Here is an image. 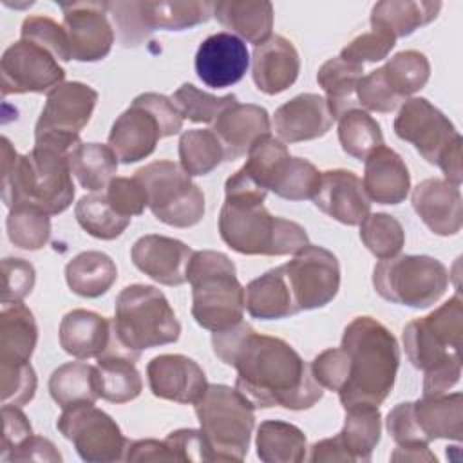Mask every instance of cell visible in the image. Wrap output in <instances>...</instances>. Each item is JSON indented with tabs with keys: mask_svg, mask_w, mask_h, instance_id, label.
<instances>
[{
	"mask_svg": "<svg viewBox=\"0 0 463 463\" xmlns=\"http://www.w3.org/2000/svg\"><path fill=\"white\" fill-rule=\"evenodd\" d=\"M215 356L237 369L235 389L255 407L311 409L324 391L311 367L282 338L260 335L248 322L212 333Z\"/></svg>",
	"mask_w": 463,
	"mask_h": 463,
	"instance_id": "1",
	"label": "cell"
},
{
	"mask_svg": "<svg viewBox=\"0 0 463 463\" xmlns=\"http://www.w3.org/2000/svg\"><path fill=\"white\" fill-rule=\"evenodd\" d=\"M266 195L244 168L232 174L219 212L221 239L242 255H295L309 244L307 233L298 222L271 215L264 206Z\"/></svg>",
	"mask_w": 463,
	"mask_h": 463,
	"instance_id": "2",
	"label": "cell"
},
{
	"mask_svg": "<svg viewBox=\"0 0 463 463\" xmlns=\"http://www.w3.org/2000/svg\"><path fill=\"white\" fill-rule=\"evenodd\" d=\"M67 150L34 143L27 154H18L2 137V201L7 208L33 206L47 215L65 212L74 199V183Z\"/></svg>",
	"mask_w": 463,
	"mask_h": 463,
	"instance_id": "3",
	"label": "cell"
},
{
	"mask_svg": "<svg viewBox=\"0 0 463 463\" xmlns=\"http://www.w3.org/2000/svg\"><path fill=\"white\" fill-rule=\"evenodd\" d=\"M340 347L347 354V380L338 391L342 407L382 405L400 365L394 335L373 317H356L345 326Z\"/></svg>",
	"mask_w": 463,
	"mask_h": 463,
	"instance_id": "4",
	"label": "cell"
},
{
	"mask_svg": "<svg viewBox=\"0 0 463 463\" xmlns=\"http://www.w3.org/2000/svg\"><path fill=\"white\" fill-rule=\"evenodd\" d=\"M110 347L139 360L141 351L179 340L181 324L165 293L154 286L132 284L116 297L110 320Z\"/></svg>",
	"mask_w": 463,
	"mask_h": 463,
	"instance_id": "5",
	"label": "cell"
},
{
	"mask_svg": "<svg viewBox=\"0 0 463 463\" xmlns=\"http://www.w3.org/2000/svg\"><path fill=\"white\" fill-rule=\"evenodd\" d=\"M186 280L192 286V317L203 329L215 333L242 320L246 289L228 255L213 250L194 251Z\"/></svg>",
	"mask_w": 463,
	"mask_h": 463,
	"instance_id": "6",
	"label": "cell"
},
{
	"mask_svg": "<svg viewBox=\"0 0 463 463\" xmlns=\"http://www.w3.org/2000/svg\"><path fill=\"white\" fill-rule=\"evenodd\" d=\"M194 405L210 461H242L255 427V407L237 389L222 383H208Z\"/></svg>",
	"mask_w": 463,
	"mask_h": 463,
	"instance_id": "7",
	"label": "cell"
},
{
	"mask_svg": "<svg viewBox=\"0 0 463 463\" xmlns=\"http://www.w3.org/2000/svg\"><path fill=\"white\" fill-rule=\"evenodd\" d=\"M394 134L412 143L427 163L439 166L447 181L461 184V136L429 99H405L394 119Z\"/></svg>",
	"mask_w": 463,
	"mask_h": 463,
	"instance_id": "8",
	"label": "cell"
},
{
	"mask_svg": "<svg viewBox=\"0 0 463 463\" xmlns=\"http://www.w3.org/2000/svg\"><path fill=\"white\" fill-rule=\"evenodd\" d=\"M376 293L400 306L423 309L438 302L449 288V271L429 255H394L373 269Z\"/></svg>",
	"mask_w": 463,
	"mask_h": 463,
	"instance_id": "9",
	"label": "cell"
},
{
	"mask_svg": "<svg viewBox=\"0 0 463 463\" xmlns=\"http://www.w3.org/2000/svg\"><path fill=\"white\" fill-rule=\"evenodd\" d=\"M461 336L463 300L454 295L427 317L414 318L403 327V347L416 369L430 373L461 364Z\"/></svg>",
	"mask_w": 463,
	"mask_h": 463,
	"instance_id": "10",
	"label": "cell"
},
{
	"mask_svg": "<svg viewBox=\"0 0 463 463\" xmlns=\"http://www.w3.org/2000/svg\"><path fill=\"white\" fill-rule=\"evenodd\" d=\"M154 217L174 228H190L204 217V194L181 165L159 159L136 170Z\"/></svg>",
	"mask_w": 463,
	"mask_h": 463,
	"instance_id": "11",
	"label": "cell"
},
{
	"mask_svg": "<svg viewBox=\"0 0 463 463\" xmlns=\"http://www.w3.org/2000/svg\"><path fill=\"white\" fill-rule=\"evenodd\" d=\"M58 430L72 441L78 456L87 463H112L125 459L128 439L119 425L94 403H74L63 409Z\"/></svg>",
	"mask_w": 463,
	"mask_h": 463,
	"instance_id": "12",
	"label": "cell"
},
{
	"mask_svg": "<svg viewBox=\"0 0 463 463\" xmlns=\"http://www.w3.org/2000/svg\"><path fill=\"white\" fill-rule=\"evenodd\" d=\"M282 268L298 311L324 307L338 293L340 264L324 246L306 244Z\"/></svg>",
	"mask_w": 463,
	"mask_h": 463,
	"instance_id": "13",
	"label": "cell"
},
{
	"mask_svg": "<svg viewBox=\"0 0 463 463\" xmlns=\"http://www.w3.org/2000/svg\"><path fill=\"white\" fill-rule=\"evenodd\" d=\"M98 92L81 81H63L47 94L34 125V139L81 141L80 132L90 121Z\"/></svg>",
	"mask_w": 463,
	"mask_h": 463,
	"instance_id": "14",
	"label": "cell"
},
{
	"mask_svg": "<svg viewBox=\"0 0 463 463\" xmlns=\"http://www.w3.org/2000/svg\"><path fill=\"white\" fill-rule=\"evenodd\" d=\"M2 96L51 92L65 80V71L58 60L43 47L18 40L11 43L0 60Z\"/></svg>",
	"mask_w": 463,
	"mask_h": 463,
	"instance_id": "15",
	"label": "cell"
},
{
	"mask_svg": "<svg viewBox=\"0 0 463 463\" xmlns=\"http://www.w3.org/2000/svg\"><path fill=\"white\" fill-rule=\"evenodd\" d=\"M71 60L99 61L114 43V29L109 22L107 2L60 4Z\"/></svg>",
	"mask_w": 463,
	"mask_h": 463,
	"instance_id": "16",
	"label": "cell"
},
{
	"mask_svg": "<svg viewBox=\"0 0 463 463\" xmlns=\"http://www.w3.org/2000/svg\"><path fill=\"white\" fill-rule=\"evenodd\" d=\"M250 65L246 43L232 33L204 38L195 52V72L212 89L232 87L242 80Z\"/></svg>",
	"mask_w": 463,
	"mask_h": 463,
	"instance_id": "17",
	"label": "cell"
},
{
	"mask_svg": "<svg viewBox=\"0 0 463 463\" xmlns=\"http://www.w3.org/2000/svg\"><path fill=\"white\" fill-rule=\"evenodd\" d=\"M154 396L175 403H195L208 387L201 365L184 354H159L146 365Z\"/></svg>",
	"mask_w": 463,
	"mask_h": 463,
	"instance_id": "18",
	"label": "cell"
},
{
	"mask_svg": "<svg viewBox=\"0 0 463 463\" xmlns=\"http://www.w3.org/2000/svg\"><path fill=\"white\" fill-rule=\"evenodd\" d=\"M313 203L320 212L347 226L360 224L371 213L362 179L345 168L322 172Z\"/></svg>",
	"mask_w": 463,
	"mask_h": 463,
	"instance_id": "19",
	"label": "cell"
},
{
	"mask_svg": "<svg viewBox=\"0 0 463 463\" xmlns=\"http://www.w3.org/2000/svg\"><path fill=\"white\" fill-rule=\"evenodd\" d=\"M411 203L418 217L436 235H456L463 224V199L459 184L441 177H429L416 184Z\"/></svg>",
	"mask_w": 463,
	"mask_h": 463,
	"instance_id": "20",
	"label": "cell"
},
{
	"mask_svg": "<svg viewBox=\"0 0 463 463\" xmlns=\"http://www.w3.org/2000/svg\"><path fill=\"white\" fill-rule=\"evenodd\" d=\"M161 137H165V130L159 119L134 98L130 107L112 123L109 146L118 161L130 165L148 157Z\"/></svg>",
	"mask_w": 463,
	"mask_h": 463,
	"instance_id": "21",
	"label": "cell"
},
{
	"mask_svg": "<svg viewBox=\"0 0 463 463\" xmlns=\"http://www.w3.org/2000/svg\"><path fill=\"white\" fill-rule=\"evenodd\" d=\"M192 253L194 250L184 242L156 233L139 237L130 250L134 266L165 286H181L186 282V266Z\"/></svg>",
	"mask_w": 463,
	"mask_h": 463,
	"instance_id": "22",
	"label": "cell"
},
{
	"mask_svg": "<svg viewBox=\"0 0 463 463\" xmlns=\"http://www.w3.org/2000/svg\"><path fill=\"white\" fill-rule=\"evenodd\" d=\"M333 121L326 98L304 92L275 110L273 128L282 143H298L322 137L329 132Z\"/></svg>",
	"mask_w": 463,
	"mask_h": 463,
	"instance_id": "23",
	"label": "cell"
},
{
	"mask_svg": "<svg viewBox=\"0 0 463 463\" xmlns=\"http://www.w3.org/2000/svg\"><path fill=\"white\" fill-rule=\"evenodd\" d=\"M212 130L222 145L224 161H235L246 156L257 139L269 134L271 123L264 107L237 101L217 116Z\"/></svg>",
	"mask_w": 463,
	"mask_h": 463,
	"instance_id": "24",
	"label": "cell"
},
{
	"mask_svg": "<svg viewBox=\"0 0 463 463\" xmlns=\"http://www.w3.org/2000/svg\"><path fill=\"white\" fill-rule=\"evenodd\" d=\"M298 72L300 56L288 38L271 34L253 49L251 76L260 92L269 96L284 92L297 81Z\"/></svg>",
	"mask_w": 463,
	"mask_h": 463,
	"instance_id": "25",
	"label": "cell"
},
{
	"mask_svg": "<svg viewBox=\"0 0 463 463\" xmlns=\"http://www.w3.org/2000/svg\"><path fill=\"white\" fill-rule=\"evenodd\" d=\"M364 190L369 201L378 204H400L411 190V174L392 148L382 145L365 157Z\"/></svg>",
	"mask_w": 463,
	"mask_h": 463,
	"instance_id": "26",
	"label": "cell"
},
{
	"mask_svg": "<svg viewBox=\"0 0 463 463\" xmlns=\"http://www.w3.org/2000/svg\"><path fill=\"white\" fill-rule=\"evenodd\" d=\"M411 414L425 443L432 439L461 441L463 438L461 392L423 396L421 400L411 402Z\"/></svg>",
	"mask_w": 463,
	"mask_h": 463,
	"instance_id": "27",
	"label": "cell"
},
{
	"mask_svg": "<svg viewBox=\"0 0 463 463\" xmlns=\"http://www.w3.org/2000/svg\"><path fill=\"white\" fill-rule=\"evenodd\" d=\"M110 320L89 309H72L60 322L61 349L80 360L101 356L110 342Z\"/></svg>",
	"mask_w": 463,
	"mask_h": 463,
	"instance_id": "28",
	"label": "cell"
},
{
	"mask_svg": "<svg viewBox=\"0 0 463 463\" xmlns=\"http://www.w3.org/2000/svg\"><path fill=\"white\" fill-rule=\"evenodd\" d=\"M213 16L242 42L260 45L271 36L273 5L266 0H222L213 5Z\"/></svg>",
	"mask_w": 463,
	"mask_h": 463,
	"instance_id": "29",
	"label": "cell"
},
{
	"mask_svg": "<svg viewBox=\"0 0 463 463\" xmlns=\"http://www.w3.org/2000/svg\"><path fill=\"white\" fill-rule=\"evenodd\" d=\"M38 342L33 311L22 304H4L0 311V365L29 364Z\"/></svg>",
	"mask_w": 463,
	"mask_h": 463,
	"instance_id": "30",
	"label": "cell"
},
{
	"mask_svg": "<svg viewBox=\"0 0 463 463\" xmlns=\"http://www.w3.org/2000/svg\"><path fill=\"white\" fill-rule=\"evenodd\" d=\"M246 309L259 320H279L298 313L282 266L268 269L246 286Z\"/></svg>",
	"mask_w": 463,
	"mask_h": 463,
	"instance_id": "31",
	"label": "cell"
},
{
	"mask_svg": "<svg viewBox=\"0 0 463 463\" xmlns=\"http://www.w3.org/2000/svg\"><path fill=\"white\" fill-rule=\"evenodd\" d=\"M364 65L344 60L340 56L329 58L317 72V81L326 92V101L333 119L344 112L356 109V89L362 80Z\"/></svg>",
	"mask_w": 463,
	"mask_h": 463,
	"instance_id": "32",
	"label": "cell"
},
{
	"mask_svg": "<svg viewBox=\"0 0 463 463\" xmlns=\"http://www.w3.org/2000/svg\"><path fill=\"white\" fill-rule=\"evenodd\" d=\"M134 358L119 353H103L96 364L99 398L110 403H127L141 394L143 382Z\"/></svg>",
	"mask_w": 463,
	"mask_h": 463,
	"instance_id": "33",
	"label": "cell"
},
{
	"mask_svg": "<svg viewBox=\"0 0 463 463\" xmlns=\"http://www.w3.org/2000/svg\"><path fill=\"white\" fill-rule=\"evenodd\" d=\"M213 2L190 0V2H139V13L143 18V25L152 34L157 29L165 31H184L204 24L213 14Z\"/></svg>",
	"mask_w": 463,
	"mask_h": 463,
	"instance_id": "34",
	"label": "cell"
},
{
	"mask_svg": "<svg viewBox=\"0 0 463 463\" xmlns=\"http://www.w3.org/2000/svg\"><path fill=\"white\" fill-rule=\"evenodd\" d=\"M118 279L114 260L103 251H81L65 266V280L72 293L96 298L105 295Z\"/></svg>",
	"mask_w": 463,
	"mask_h": 463,
	"instance_id": "35",
	"label": "cell"
},
{
	"mask_svg": "<svg viewBox=\"0 0 463 463\" xmlns=\"http://www.w3.org/2000/svg\"><path fill=\"white\" fill-rule=\"evenodd\" d=\"M344 427L336 434L351 461H371L373 450L380 443L382 414L374 405L345 407Z\"/></svg>",
	"mask_w": 463,
	"mask_h": 463,
	"instance_id": "36",
	"label": "cell"
},
{
	"mask_svg": "<svg viewBox=\"0 0 463 463\" xmlns=\"http://www.w3.org/2000/svg\"><path fill=\"white\" fill-rule=\"evenodd\" d=\"M257 456L264 463H300L306 458L304 432L282 420H266L257 429Z\"/></svg>",
	"mask_w": 463,
	"mask_h": 463,
	"instance_id": "37",
	"label": "cell"
},
{
	"mask_svg": "<svg viewBox=\"0 0 463 463\" xmlns=\"http://www.w3.org/2000/svg\"><path fill=\"white\" fill-rule=\"evenodd\" d=\"M441 9V2L425 0H383L373 5L369 22L389 29L394 38L412 34L418 27L430 24Z\"/></svg>",
	"mask_w": 463,
	"mask_h": 463,
	"instance_id": "38",
	"label": "cell"
},
{
	"mask_svg": "<svg viewBox=\"0 0 463 463\" xmlns=\"http://www.w3.org/2000/svg\"><path fill=\"white\" fill-rule=\"evenodd\" d=\"M69 165L81 188L90 192L107 188L118 172L114 150L101 143H81L69 154Z\"/></svg>",
	"mask_w": 463,
	"mask_h": 463,
	"instance_id": "39",
	"label": "cell"
},
{
	"mask_svg": "<svg viewBox=\"0 0 463 463\" xmlns=\"http://www.w3.org/2000/svg\"><path fill=\"white\" fill-rule=\"evenodd\" d=\"M49 392L61 409L74 403H96L99 398L96 365L85 362H67L60 365L49 378Z\"/></svg>",
	"mask_w": 463,
	"mask_h": 463,
	"instance_id": "40",
	"label": "cell"
},
{
	"mask_svg": "<svg viewBox=\"0 0 463 463\" xmlns=\"http://www.w3.org/2000/svg\"><path fill=\"white\" fill-rule=\"evenodd\" d=\"M246 156L242 168L266 192H273L277 188L291 161L288 146L271 134L257 139Z\"/></svg>",
	"mask_w": 463,
	"mask_h": 463,
	"instance_id": "41",
	"label": "cell"
},
{
	"mask_svg": "<svg viewBox=\"0 0 463 463\" xmlns=\"http://www.w3.org/2000/svg\"><path fill=\"white\" fill-rule=\"evenodd\" d=\"M380 71L385 85L400 103L423 89L430 78V63L427 56L414 49L396 52L383 67H380Z\"/></svg>",
	"mask_w": 463,
	"mask_h": 463,
	"instance_id": "42",
	"label": "cell"
},
{
	"mask_svg": "<svg viewBox=\"0 0 463 463\" xmlns=\"http://www.w3.org/2000/svg\"><path fill=\"white\" fill-rule=\"evenodd\" d=\"M179 161L188 175H206L224 161V150L212 128H190L179 137Z\"/></svg>",
	"mask_w": 463,
	"mask_h": 463,
	"instance_id": "43",
	"label": "cell"
},
{
	"mask_svg": "<svg viewBox=\"0 0 463 463\" xmlns=\"http://www.w3.org/2000/svg\"><path fill=\"white\" fill-rule=\"evenodd\" d=\"M338 141L342 150L360 161L383 145L378 121L362 109H351L338 118Z\"/></svg>",
	"mask_w": 463,
	"mask_h": 463,
	"instance_id": "44",
	"label": "cell"
},
{
	"mask_svg": "<svg viewBox=\"0 0 463 463\" xmlns=\"http://www.w3.org/2000/svg\"><path fill=\"white\" fill-rule=\"evenodd\" d=\"M74 215L78 224L89 235L101 241H112L119 237L130 224L128 217L119 215L110 206V203L105 197V192L83 195L74 206Z\"/></svg>",
	"mask_w": 463,
	"mask_h": 463,
	"instance_id": "45",
	"label": "cell"
},
{
	"mask_svg": "<svg viewBox=\"0 0 463 463\" xmlns=\"http://www.w3.org/2000/svg\"><path fill=\"white\" fill-rule=\"evenodd\" d=\"M9 241L27 251L43 248L51 239V219L33 206H13L5 221Z\"/></svg>",
	"mask_w": 463,
	"mask_h": 463,
	"instance_id": "46",
	"label": "cell"
},
{
	"mask_svg": "<svg viewBox=\"0 0 463 463\" xmlns=\"http://www.w3.org/2000/svg\"><path fill=\"white\" fill-rule=\"evenodd\" d=\"M360 239L364 246L380 260L398 255L405 244L402 222L383 212L369 213L360 222Z\"/></svg>",
	"mask_w": 463,
	"mask_h": 463,
	"instance_id": "47",
	"label": "cell"
},
{
	"mask_svg": "<svg viewBox=\"0 0 463 463\" xmlns=\"http://www.w3.org/2000/svg\"><path fill=\"white\" fill-rule=\"evenodd\" d=\"M172 101L181 110L183 118L194 123H213L224 109L237 103V96L235 94L213 96L210 92L197 89L192 83H183L174 92Z\"/></svg>",
	"mask_w": 463,
	"mask_h": 463,
	"instance_id": "48",
	"label": "cell"
},
{
	"mask_svg": "<svg viewBox=\"0 0 463 463\" xmlns=\"http://www.w3.org/2000/svg\"><path fill=\"white\" fill-rule=\"evenodd\" d=\"M394 45H396L394 34L383 25L371 22V29L353 38L340 51V58L360 63V65H364L365 61H382L383 58H387V54L392 51Z\"/></svg>",
	"mask_w": 463,
	"mask_h": 463,
	"instance_id": "49",
	"label": "cell"
},
{
	"mask_svg": "<svg viewBox=\"0 0 463 463\" xmlns=\"http://www.w3.org/2000/svg\"><path fill=\"white\" fill-rule=\"evenodd\" d=\"M20 36H22V40H27V42H33V43L43 47L56 60H61V61L71 60L69 42H67L63 25H60L58 22H54L49 16H40V14L27 16L22 22Z\"/></svg>",
	"mask_w": 463,
	"mask_h": 463,
	"instance_id": "50",
	"label": "cell"
},
{
	"mask_svg": "<svg viewBox=\"0 0 463 463\" xmlns=\"http://www.w3.org/2000/svg\"><path fill=\"white\" fill-rule=\"evenodd\" d=\"M320 175L322 172H318L311 161L291 157L289 166L273 194L288 201L313 199L320 186Z\"/></svg>",
	"mask_w": 463,
	"mask_h": 463,
	"instance_id": "51",
	"label": "cell"
},
{
	"mask_svg": "<svg viewBox=\"0 0 463 463\" xmlns=\"http://www.w3.org/2000/svg\"><path fill=\"white\" fill-rule=\"evenodd\" d=\"M0 391H2V403L4 405H16L22 407L34 398L36 392V373L31 364L22 365H0Z\"/></svg>",
	"mask_w": 463,
	"mask_h": 463,
	"instance_id": "52",
	"label": "cell"
},
{
	"mask_svg": "<svg viewBox=\"0 0 463 463\" xmlns=\"http://www.w3.org/2000/svg\"><path fill=\"white\" fill-rule=\"evenodd\" d=\"M105 197L119 215L128 219L141 215L148 206L145 188L136 177H114L105 188Z\"/></svg>",
	"mask_w": 463,
	"mask_h": 463,
	"instance_id": "53",
	"label": "cell"
},
{
	"mask_svg": "<svg viewBox=\"0 0 463 463\" xmlns=\"http://www.w3.org/2000/svg\"><path fill=\"white\" fill-rule=\"evenodd\" d=\"M2 304L22 302L33 291L36 282V271L29 260L18 257H5L2 260Z\"/></svg>",
	"mask_w": 463,
	"mask_h": 463,
	"instance_id": "54",
	"label": "cell"
},
{
	"mask_svg": "<svg viewBox=\"0 0 463 463\" xmlns=\"http://www.w3.org/2000/svg\"><path fill=\"white\" fill-rule=\"evenodd\" d=\"M311 374L322 389L338 392L347 380V354L342 347L322 351L309 364Z\"/></svg>",
	"mask_w": 463,
	"mask_h": 463,
	"instance_id": "55",
	"label": "cell"
},
{
	"mask_svg": "<svg viewBox=\"0 0 463 463\" xmlns=\"http://www.w3.org/2000/svg\"><path fill=\"white\" fill-rule=\"evenodd\" d=\"M175 461H210V452L201 430L177 429L165 438Z\"/></svg>",
	"mask_w": 463,
	"mask_h": 463,
	"instance_id": "56",
	"label": "cell"
},
{
	"mask_svg": "<svg viewBox=\"0 0 463 463\" xmlns=\"http://www.w3.org/2000/svg\"><path fill=\"white\" fill-rule=\"evenodd\" d=\"M2 418H4V434H2L0 456L2 459H5L16 447H20L27 438L33 436V429L27 416L16 405H4Z\"/></svg>",
	"mask_w": 463,
	"mask_h": 463,
	"instance_id": "57",
	"label": "cell"
},
{
	"mask_svg": "<svg viewBox=\"0 0 463 463\" xmlns=\"http://www.w3.org/2000/svg\"><path fill=\"white\" fill-rule=\"evenodd\" d=\"M5 461H49L60 463L61 454L54 447V443L43 436H31L20 447H16Z\"/></svg>",
	"mask_w": 463,
	"mask_h": 463,
	"instance_id": "58",
	"label": "cell"
},
{
	"mask_svg": "<svg viewBox=\"0 0 463 463\" xmlns=\"http://www.w3.org/2000/svg\"><path fill=\"white\" fill-rule=\"evenodd\" d=\"M127 461H175L170 447L157 439L130 441L125 452Z\"/></svg>",
	"mask_w": 463,
	"mask_h": 463,
	"instance_id": "59",
	"label": "cell"
},
{
	"mask_svg": "<svg viewBox=\"0 0 463 463\" xmlns=\"http://www.w3.org/2000/svg\"><path fill=\"white\" fill-rule=\"evenodd\" d=\"M309 461H313V463H317V461H349L351 463V458L345 452L344 445L340 443L338 436H333V438H326V439H320L311 445Z\"/></svg>",
	"mask_w": 463,
	"mask_h": 463,
	"instance_id": "60",
	"label": "cell"
},
{
	"mask_svg": "<svg viewBox=\"0 0 463 463\" xmlns=\"http://www.w3.org/2000/svg\"><path fill=\"white\" fill-rule=\"evenodd\" d=\"M392 461H430L436 463L438 458L430 452L429 445H409V447H398L391 454Z\"/></svg>",
	"mask_w": 463,
	"mask_h": 463,
	"instance_id": "61",
	"label": "cell"
}]
</instances>
